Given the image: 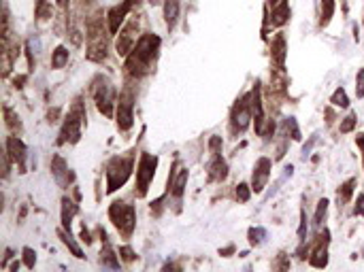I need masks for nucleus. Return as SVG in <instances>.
I'll list each match as a JSON object with an SVG mask.
<instances>
[{
	"mask_svg": "<svg viewBox=\"0 0 364 272\" xmlns=\"http://www.w3.org/2000/svg\"><path fill=\"white\" fill-rule=\"evenodd\" d=\"M160 47V38L153 34H145L139 38V43L134 45L132 55L128 57V73L130 75H143L149 64L153 62V57L158 55Z\"/></svg>",
	"mask_w": 364,
	"mask_h": 272,
	"instance_id": "f257e3e1",
	"label": "nucleus"
},
{
	"mask_svg": "<svg viewBox=\"0 0 364 272\" xmlns=\"http://www.w3.org/2000/svg\"><path fill=\"white\" fill-rule=\"evenodd\" d=\"M130 170H132V160L130 158H113L111 164L107 168V191L111 193L115 191L117 187H121L130 177Z\"/></svg>",
	"mask_w": 364,
	"mask_h": 272,
	"instance_id": "f03ea898",
	"label": "nucleus"
},
{
	"mask_svg": "<svg viewBox=\"0 0 364 272\" xmlns=\"http://www.w3.org/2000/svg\"><path fill=\"white\" fill-rule=\"evenodd\" d=\"M109 215H111V221L115 223V228L124 234H130L134 230V209L124 202H113V206L109 209Z\"/></svg>",
	"mask_w": 364,
	"mask_h": 272,
	"instance_id": "7ed1b4c3",
	"label": "nucleus"
},
{
	"mask_svg": "<svg viewBox=\"0 0 364 272\" xmlns=\"http://www.w3.org/2000/svg\"><path fill=\"white\" fill-rule=\"evenodd\" d=\"M156 166H158V158L149 153L140 155L139 162V170H137V181H139V196H145L147 187H149L153 174H156Z\"/></svg>",
	"mask_w": 364,
	"mask_h": 272,
	"instance_id": "20e7f679",
	"label": "nucleus"
},
{
	"mask_svg": "<svg viewBox=\"0 0 364 272\" xmlns=\"http://www.w3.org/2000/svg\"><path fill=\"white\" fill-rule=\"evenodd\" d=\"M83 117H85V113L81 111V107L77 105L73 113H68L66 121H64V128H62V138L60 142H77L81 138V124H83Z\"/></svg>",
	"mask_w": 364,
	"mask_h": 272,
	"instance_id": "39448f33",
	"label": "nucleus"
},
{
	"mask_svg": "<svg viewBox=\"0 0 364 272\" xmlns=\"http://www.w3.org/2000/svg\"><path fill=\"white\" fill-rule=\"evenodd\" d=\"M253 117V111H252V98L249 96H243V98L234 105V111H232V128L234 132H243L245 128L249 126V119Z\"/></svg>",
	"mask_w": 364,
	"mask_h": 272,
	"instance_id": "423d86ee",
	"label": "nucleus"
},
{
	"mask_svg": "<svg viewBox=\"0 0 364 272\" xmlns=\"http://www.w3.org/2000/svg\"><path fill=\"white\" fill-rule=\"evenodd\" d=\"M94 98H96V107L102 115L111 117L113 115V87L107 79H102L94 89Z\"/></svg>",
	"mask_w": 364,
	"mask_h": 272,
	"instance_id": "0eeeda50",
	"label": "nucleus"
},
{
	"mask_svg": "<svg viewBox=\"0 0 364 272\" xmlns=\"http://www.w3.org/2000/svg\"><path fill=\"white\" fill-rule=\"evenodd\" d=\"M132 96L130 94H124L119 98V105H117V126L119 130H130L132 124H134V115H132Z\"/></svg>",
	"mask_w": 364,
	"mask_h": 272,
	"instance_id": "6e6552de",
	"label": "nucleus"
},
{
	"mask_svg": "<svg viewBox=\"0 0 364 272\" xmlns=\"http://www.w3.org/2000/svg\"><path fill=\"white\" fill-rule=\"evenodd\" d=\"M268 174H271V160L268 158H260L255 162L253 168V179H252V190L253 191H262L268 181Z\"/></svg>",
	"mask_w": 364,
	"mask_h": 272,
	"instance_id": "1a4fd4ad",
	"label": "nucleus"
},
{
	"mask_svg": "<svg viewBox=\"0 0 364 272\" xmlns=\"http://www.w3.org/2000/svg\"><path fill=\"white\" fill-rule=\"evenodd\" d=\"M130 6H132V0H124L119 6H115V9L109 11V30H111V34H115V32L119 30V26L126 19Z\"/></svg>",
	"mask_w": 364,
	"mask_h": 272,
	"instance_id": "9d476101",
	"label": "nucleus"
},
{
	"mask_svg": "<svg viewBox=\"0 0 364 272\" xmlns=\"http://www.w3.org/2000/svg\"><path fill=\"white\" fill-rule=\"evenodd\" d=\"M6 153L22 166L26 160V145L19 138H15V136H9V138H6Z\"/></svg>",
	"mask_w": 364,
	"mask_h": 272,
	"instance_id": "9b49d317",
	"label": "nucleus"
},
{
	"mask_svg": "<svg viewBox=\"0 0 364 272\" xmlns=\"http://www.w3.org/2000/svg\"><path fill=\"white\" fill-rule=\"evenodd\" d=\"M209 177L215 181H224L228 177V166H226V162L222 160L220 153H213V160H211V164H209Z\"/></svg>",
	"mask_w": 364,
	"mask_h": 272,
	"instance_id": "f8f14e48",
	"label": "nucleus"
},
{
	"mask_svg": "<svg viewBox=\"0 0 364 272\" xmlns=\"http://www.w3.org/2000/svg\"><path fill=\"white\" fill-rule=\"evenodd\" d=\"M137 28V24H130L128 28L119 34V41H117V54L119 55H128V51L134 49V34L132 30Z\"/></svg>",
	"mask_w": 364,
	"mask_h": 272,
	"instance_id": "ddd939ff",
	"label": "nucleus"
},
{
	"mask_svg": "<svg viewBox=\"0 0 364 272\" xmlns=\"http://www.w3.org/2000/svg\"><path fill=\"white\" fill-rule=\"evenodd\" d=\"M273 62L277 64V68L285 66V36L277 34L273 38Z\"/></svg>",
	"mask_w": 364,
	"mask_h": 272,
	"instance_id": "4468645a",
	"label": "nucleus"
},
{
	"mask_svg": "<svg viewBox=\"0 0 364 272\" xmlns=\"http://www.w3.org/2000/svg\"><path fill=\"white\" fill-rule=\"evenodd\" d=\"M177 15H179V0H166L164 2V19L166 26L172 30L177 24Z\"/></svg>",
	"mask_w": 364,
	"mask_h": 272,
	"instance_id": "2eb2a0df",
	"label": "nucleus"
},
{
	"mask_svg": "<svg viewBox=\"0 0 364 272\" xmlns=\"http://www.w3.org/2000/svg\"><path fill=\"white\" fill-rule=\"evenodd\" d=\"M287 17H290V6H287V0H281L273 11V26H283Z\"/></svg>",
	"mask_w": 364,
	"mask_h": 272,
	"instance_id": "dca6fc26",
	"label": "nucleus"
},
{
	"mask_svg": "<svg viewBox=\"0 0 364 272\" xmlns=\"http://www.w3.org/2000/svg\"><path fill=\"white\" fill-rule=\"evenodd\" d=\"M51 170H54V177L60 181V183H66L68 179H64V174H68V177H73V174L68 172V168H66V162H64L60 155H56L54 162H51Z\"/></svg>",
	"mask_w": 364,
	"mask_h": 272,
	"instance_id": "f3484780",
	"label": "nucleus"
},
{
	"mask_svg": "<svg viewBox=\"0 0 364 272\" xmlns=\"http://www.w3.org/2000/svg\"><path fill=\"white\" fill-rule=\"evenodd\" d=\"M77 213V204L70 202L68 198L62 200V225L66 230H70V221H73V215Z\"/></svg>",
	"mask_w": 364,
	"mask_h": 272,
	"instance_id": "a211bd4d",
	"label": "nucleus"
},
{
	"mask_svg": "<svg viewBox=\"0 0 364 272\" xmlns=\"http://www.w3.org/2000/svg\"><path fill=\"white\" fill-rule=\"evenodd\" d=\"M168 183H170V187H172V193H175V196L179 198L183 193V187H185V183H188V170H181L179 172V177L175 179H168Z\"/></svg>",
	"mask_w": 364,
	"mask_h": 272,
	"instance_id": "6ab92c4d",
	"label": "nucleus"
},
{
	"mask_svg": "<svg viewBox=\"0 0 364 272\" xmlns=\"http://www.w3.org/2000/svg\"><path fill=\"white\" fill-rule=\"evenodd\" d=\"M57 234H60V238L64 241V245H66V247H68L70 251H73V255H75V257H83V251L79 249V245H77V243L73 241V236H70V230L66 232V228H64V230L57 232Z\"/></svg>",
	"mask_w": 364,
	"mask_h": 272,
	"instance_id": "aec40b11",
	"label": "nucleus"
},
{
	"mask_svg": "<svg viewBox=\"0 0 364 272\" xmlns=\"http://www.w3.org/2000/svg\"><path fill=\"white\" fill-rule=\"evenodd\" d=\"M68 62V51L66 47H57L54 51V57H51V66L54 68H64V64Z\"/></svg>",
	"mask_w": 364,
	"mask_h": 272,
	"instance_id": "412c9836",
	"label": "nucleus"
},
{
	"mask_svg": "<svg viewBox=\"0 0 364 272\" xmlns=\"http://www.w3.org/2000/svg\"><path fill=\"white\" fill-rule=\"evenodd\" d=\"M332 13H335V0H322V19H319V24L328 26L332 19Z\"/></svg>",
	"mask_w": 364,
	"mask_h": 272,
	"instance_id": "4be33fe9",
	"label": "nucleus"
},
{
	"mask_svg": "<svg viewBox=\"0 0 364 272\" xmlns=\"http://www.w3.org/2000/svg\"><path fill=\"white\" fill-rule=\"evenodd\" d=\"M332 105L335 107H341V109H347L349 107V100H347V94H345L343 87H338L335 94H332Z\"/></svg>",
	"mask_w": 364,
	"mask_h": 272,
	"instance_id": "5701e85b",
	"label": "nucleus"
},
{
	"mask_svg": "<svg viewBox=\"0 0 364 272\" xmlns=\"http://www.w3.org/2000/svg\"><path fill=\"white\" fill-rule=\"evenodd\" d=\"M326 211H328V200L322 198V200L317 202V211H315V217H313V223H315V225H322L324 217H326Z\"/></svg>",
	"mask_w": 364,
	"mask_h": 272,
	"instance_id": "b1692460",
	"label": "nucleus"
},
{
	"mask_svg": "<svg viewBox=\"0 0 364 272\" xmlns=\"http://www.w3.org/2000/svg\"><path fill=\"white\" fill-rule=\"evenodd\" d=\"M354 185H356V179H349L347 183L338 190V200H341V202H347V200L351 198V193H354Z\"/></svg>",
	"mask_w": 364,
	"mask_h": 272,
	"instance_id": "393cba45",
	"label": "nucleus"
},
{
	"mask_svg": "<svg viewBox=\"0 0 364 272\" xmlns=\"http://www.w3.org/2000/svg\"><path fill=\"white\" fill-rule=\"evenodd\" d=\"M102 257H100V260H102V264H107V266H111V268H119V262L117 260H115V255H113V251L111 249H109V245H107V247H105V251H102V253H100Z\"/></svg>",
	"mask_w": 364,
	"mask_h": 272,
	"instance_id": "a878e982",
	"label": "nucleus"
},
{
	"mask_svg": "<svg viewBox=\"0 0 364 272\" xmlns=\"http://www.w3.org/2000/svg\"><path fill=\"white\" fill-rule=\"evenodd\" d=\"M356 94H358V98H362V96H364V68L358 70V77H356Z\"/></svg>",
	"mask_w": 364,
	"mask_h": 272,
	"instance_id": "bb28decb",
	"label": "nucleus"
},
{
	"mask_svg": "<svg viewBox=\"0 0 364 272\" xmlns=\"http://www.w3.org/2000/svg\"><path fill=\"white\" fill-rule=\"evenodd\" d=\"M236 198H239L241 202H247L249 200V185L247 183H241L239 187H236Z\"/></svg>",
	"mask_w": 364,
	"mask_h": 272,
	"instance_id": "cd10ccee",
	"label": "nucleus"
},
{
	"mask_svg": "<svg viewBox=\"0 0 364 272\" xmlns=\"http://www.w3.org/2000/svg\"><path fill=\"white\" fill-rule=\"evenodd\" d=\"M24 262L28 268H34V262H36V253L32 249H24Z\"/></svg>",
	"mask_w": 364,
	"mask_h": 272,
	"instance_id": "c85d7f7f",
	"label": "nucleus"
},
{
	"mask_svg": "<svg viewBox=\"0 0 364 272\" xmlns=\"http://www.w3.org/2000/svg\"><path fill=\"white\" fill-rule=\"evenodd\" d=\"M356 126V117L354 115H349V117H345V121L341 124V132H351Z\"/></svg>",
	"mask_w": 364,
	"mask_h": 272,
	"instance_id": "c756f323",
	"label": "nucleus"
},
{
	"mask_svg": "<svg viewBox=\"0 0 364 272\" xmlns=\"http://www.w3.org/2000/svg\"><path fill=\"white\" fill-rule=\"evenodd\" d=\"M262 236H264V230H249V241H252V245H258L262 241Z\"/></svg>",
	"mask_w": 364,
	"mask_h": 272,
	"instance_id": "7c9ffc66",
	"label": "nucleus"
},
{
	"mask_svg": "<svg viewBox=\"0 0 364 272\" xmlns=\"http://www.w3.org/2000/svg\"><path fill=\"white\" fill-rule=\"evenodd\" d=\"M36 15L38 17H49V9H47V4H45V0H38V9H36Z\"/></svg>",
	"mask_w": 364,
	"mask_h": 272,
	"instance_id": "2f4dec72",
	"label": "nucleus"
},
{
	"mask_svg": "<svg viewBox=\"0 0 364 272\" xmlns=\"http://www.w3.org/2000/svg\"><path fill=\"white\" fill-rule=\"evenodd\" d=\"M4 115H6V124H9V126H19V121H15L17 117L13 115V111L9 107H4Z\"/></svg>",
	"mask_w": 364,
	"mask_h": 272,
	"instance_id": "473e14b6",
	"label": "nucleus"
},
{
	"mask_svg": "<svg viewBox=\"0 0 364 272\" xmlns=\"http://www.w3.org/2000/svg\"><path fill=\"white\" fill-rule=\"evenodd\" d=\"M209 147H211V153H217V149L222 147V138H220V136H213V138L209 140Z\"/></svg>",
	"mask_w": 364,
	"mask_h": 272,
	"instance_id": "72a5a7b5",
	"label": "nucleus"
},
{
	"mask_svg": "<svg viewBox=\"0 0 364 272\" xmlns=\"http://www.w3.org/2000/svg\"><path fill=\"white\" fill-rule=\"evenodd\" d=\"M119 253L124 255V260H126V262H132V260H134L132 249H128V247H121V249H119Z\"/></svg>",
	"mask_w": 364,
	"mask_h": 272,
	"instance_id": "f704fd0d",
	"label": "nucleus"
},
{
	"mask_svg": "<svg viewBox=\"0 0 364 272\" xmlns=\"http://www.w3.org/2000/svg\"><path fill=\"white\" fill-rule=\"evenodd\" d=\"M356 215H362L364 217V193L358 196V204H356Z\"/></svg>",
	"mask_w": 364,
	"mask_h": 272,
	"instance_id": "c9c22d12",
	"label": "nucleus"
},
{
	"mask_svg": "<svg viewBox=\"0 0 364 272\" xmlns=\"http://www.w3.org/2000/svg\"><path fill=\"white\" fill-rule=\"evenodd\" d=\"M81 241H83V243H87V245H89V243H92V238H89V232H87L85 228H83V230H81Z\"/></svg>",
	"mask_w": 364,
	"mask_h": 272,
	"instance_id": "e433bc0d",
	"label": "nucleus"
},
{
	"mask_svg": "<svg viewBox=\"0 0 364 272\" xmlns=\"http://www.w3.org/2000/svg\"><path fill=\"white\" fill-rule=\"evenodd\" d=\"M356 142H358V147L362 149L364 151V134H358V138H356Z\"/></svg>",
	"mask_w": 364,
	"mask_h": 272,
	"instance_id": "4c0bfd02",
	"label": "nucleus"
},
{
	"mask_svg": "<svg viewBox=\"0 0 364 272\" xmlns=\"http://www.w3.org/2000/svg\"><path fill=\"white\" fill-rule=\"evenodd\" d=\"M24 81H26V77H17V79H15V85H17V87H22V83H24Z\"/></svg>",
	"mask_w": 364,
	"mask_h": 272,
	"instance_id": "58836bf2",
	"label": "nucleus"
},
{
	"mask_svg": "<svg viewBox=\"0 0 364 272\" xmlns=\"http://www.w3.org/2000/svg\"><path fill=\"white\" fill-rule=\"evenodd\" d=\"M57 4H60V6H66V4H68V0H57Z\"/></svg>",
	"mask_w": 364,
	"mask_h": 272,
	"instance_id": "ea45409f",
	"label": "nucleus"
}]
</instances>
